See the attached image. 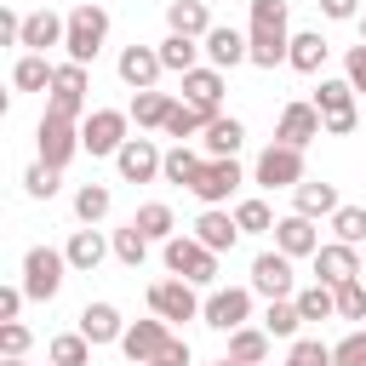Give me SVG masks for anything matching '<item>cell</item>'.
I'll list each match as a JSON object with an SVG mask.
<instances>
[{
	"label": "cell",
	"instance_id": "obj_32",
	"mask_svg": "<svg viewBox=\"0 0 366 366\" xmlns=\"http://www.w3.org/2000/svg\"><path fill=\"white\" fill-rule=\"evenodd\" d=\"M292 303H297V315H303V320H326V315H337V292H332V286H320V280H315V286H303Z\"/></svg>",
	"mask_w": 366,
	"mask_h": 366
},
{
	"label": "cell",
	"instance_id": "obj_7",
	"mask_svg": "<svg viewBox=\"0 0 366 366\" xmlns=\"http://www.w3.org/2000/svg\"><path fill=\"white\" fill-rule=\"evenodd\" d=\"M149 309H154L160 320H194L206 303L194 297L189 280H154V286H149Z\"/></svg>",
	"mask_w": 366,
	"mask_h": 366
},
{
	"label": "cell",
	"instance_id": "obj_37",
	"mask_svg": "<svg viewBox=\"0 0 366 366\" xmlns=\"http://www.w3.org/2000/svg\"><path fill=\"white\" fill-rule=\"evenodd\" d=\"M297 326H303V315H297V303H292V297L269 303V315H263V332H269V337H292Z\"/></svg>",
	"mask_w": 366,
	"mask_h": 366
},
{
	"label": "cell",
	"instance_id": "obj_30",
	"mask_svg": "<svg viewBox=\"0 0 366 366\" xmlns=\"http://www.w3.org/2000/svg\"><path fill=\"white\" fill-rule=\"evenodd\" d=\"M51 80H57V69H51L40 51H29V57L11 69V86H17V92H40V86H51Z\"/></svg>",
	"mask_w": 366,
	"mask_h": 366
},
{
	"label": "cell",
	"instance_id": "obj_10",
	"mask_svg": "<svg viewBox=\"0 0 366 366\" xmlns=\"http://www.w3.org/2000/svg\"><path fill=\"white\" fill-rule=\"evenodd\" d=\"M166 343H172V332H166V320H160V315H154V320L126 326V337H120V349H126V360H132V366L160 360V355H166Z\"/></svg>",
	"mask_w": 366,
	"mask_h": 366
},
{
	"label": "cell",
	"instance_id": "obj_6",
	"mask_svg": "<svg viewBox=\"0 0 366 366\" xmlns=\"http://www.w3.org/2000/svg\"><path fill=\"white\" fill-rule=\"evenodd\" d=\"M257 183H263V189H297V183H303V149L269 143V149L257 154Z\"/></svg>",
	"mask_w": 366,
	"mask_h": 366
},
{
	"label": "cell",
	"instance_id": "obj_40",
	"mask_svg": "<svg viewBox=\"0 0 366 366\" xmlns=\"http://www.w3.org/2000/svg\"><path fill=\"white\" fill-rule=\"evenodd\" d=\"M23 189H29L34 200H51V194H57V166H46V160H34V166L23 172Z\"/></svg>",
	"mask_w": 366,
	"mask_h": 366
},
{
	"label": "cell",
	"instance_id": "obj_42",
	"mask_svg": "<svg viewBox=\"0 0 366 366\" xmlns=\"http://www.w3.org/2000/svg\"><path fill=\"white\" fill-rule=\"evenodd\" d=\"M132 223H137V229H143L149 240H172V212H166L160 200H154V206H143V212H137Z\"/></svg>",
	"mask_w": 366,
	"mask_h": 366
},
{
	"label": "cell",
	"instance_id": "obj_54",
	"mask_svg": "<svg viewBox=\"0 0 366 366\" xmlns=\"http://www.w3.org/2000/svg\"><path fill=\"white\" fill-rule=\"evenodd\" d=\"M360 280H366V263H360Z\"/></svg>",
	"mask_w": 366,
	"mask_h": 366
},
{
	"label": "cell",
	"instance_id": "obj_29",
	"mask_svg": "<svg viewBox=\"0 0 366 366\" xmlns=\"http://www.w3.org/2000/svg\"><path fill=\"white\" fill-rule=\"evenodd\" d=\"M194 57H200V46H194L189 34H166V40H160V69L189 74V69H194Z\"/></svg>",
	"mask_w": 366,
	"mask_h": 366
},
{
	"label": "cell",
	"instance_id": "obj_52",
	"mask_svg": "<svg viewBox=\"0 0 366 366\" xmlns=\"http://www.w3.org/2000/svg\"><path fill=\"white\" fill-rule=\"evenodd\" d=\"M149 366H172V360H149Z\"/></svg>",
	"mask_w": 366,
	"mask_h": 366
},
{
	"label": "cell",
	"instance_id": "obj_27",
	"mask_svg": "<svg viewBox=\"0 0 366 366\" xmlns=\"http://www.w3.org/2000/svg\"><path fill=\"white\" fill-rule=\"evenodd\" d=\"M183 97L217 114V97H223V74H217V69H189V74H183Z\"/></svg>",
	"mask_w": 366,
	"mask_h": 366
},
{
	"label": "cell",
	"instance_id": "obj_33",
	"mask_svg": "<svg viewBox=\"0 0 366 366\" xmlns=\"http://www.w3.org/2000/svg\"><path fill=\"white\" fill-rule=\"evenodd\" d=\"M263 355H269V332H246V326L229 332V360L234 366H257Z\"/></svg>",
	"mask_w": 366,
	"mask_h": 366
},
{
	"label": "cell",
	"instance_id": "obj_51",
	"mask_svg": "<svg viewBox=\"0 0 366 366\" xmlns=\"http://www.w3.org/2000/svg\"><path fill=\"white\" fill-rule=\"evenodd\" d=\"M360 46H366V17H360Z\"/></svg>",
	"mask_w": 366,
	"mask_h": 366
},
{
	"label": "cell",
	"instance_id": "obj_25",
	"mask_svg": "<svg viewBox=\"0 0 366 366\" xmlns=\"http://www.w3.org/2000/svg\"><path fill=\"white\" fill-rule=\"evenodd\" d=\"M103 252H109V246H103V234H97V229H74V234H69V246H63L69 269H86V274L103 263Z\"/></svg>",
	"mask_w": 366,
	"mask_h": 366
},
{
	"label": "cell",
	"instance_id": "obj_16",
	"mask_svg": "<svg viewBox=\"0 0 366 366\" xmlns=\"http://www.w3.org/2000/svg\"><path fill=\"white\" fill-rule=\"evenodd\" d=\"M274 252H286V257H309V252H320L315 217H303V212L280 217V223H274Z\"/></svg>",
	"mask_w": 366,
	"mask_h": 366
},
{
	"label": "cell",
	"instance_id": "obj_45",
	"mask_svg": "<svg viewBox=\"0 0 366 366\" xmlns=\"http://www.w3.org/2000/svg\"><path fill=\"white\" fill-rule=\"evenodd\" d=\"M286 366H332V349H326V343H315V337H297V343H292V355H286Z\"/></svg>",
	"mask_w": 366,
	"mask_h": 366
},
{
	"label": "cell",
	"instance_id": "obj_11",
	"mask_svg": "<svg viewBox=\"0 0 366 366\" xmlns=\"http://www.w3.org/2000/svg\"><path fill=\"white\" fill-rule=\"evenodd\" d=\"M315 280L320 286H349V280H360V257H355V246H343V240H332V246H320L315 252Z\"/></svg>",
	"mask_w": 366,
	"mask_h": 366
},
{
	"label": "cell",
	"instance_id": "obj_43",
	"mask_svg": "<svg viewBox=\"0 0 366 366\" xmlns=\"http://www.w3.org/2000/svg\"><path fill=\"white\" fill-rule=\"evenodd\" d=\"M143 252H149V234H143L137 223H126V229L114 234V257H120V263H143Z\"/></svg>",
	"mask_w": 366,
	"mask_h": 366
},
{
	"label": "cell",
	"instance_id": "obj_9",
	"mask_svg": "<svg viewBox=\"0 0 366 366\" xmlns=\"http://www.w3.org/2000/svg\"><path fill=\"white\" fill-rule=\"evenodd\" d=\"M34 143H40V160L46 166H69V154L80 149V132H74V120H57V114H40V132H34Z\"/></svg>",
	"mask_w": 366,
	"mask_h": 366
},
{
	"label": "cell",
	"instance_id": "obj_23",
	"mask_svg": "<svg viewBox=\"0 0 366 366\" xmlns=\"http://www.w3.org/2000/svg\"><path fill=\"white\" fill-rule=\"evenodd\" d=\"M166 23H172V34H189V40L212 34V17H206L200 0H172V6H166Z\"/></svg>",
	"mask_w": 366,
	"mask_h": 366
},
{
	"label": "cell",
	"instance_id": "obj_18",
	"mask_svg": "<svg viewBox=\"0 0 366 366\" xmlns=\"http://www.w3.org/2000/svg\"><path fill=\"white\" fill-rule=\"evenodd\" d=\"M120 80H126L132 92H154V80H160V51L126 46V51H120Z\"/></svg>",
	"mask_w": 366,
	"mask_h": 366
},
{
	"label": "cell",
	"instance_id": "obj_5",
	"mask_svg": "<svg viewBox=\"0 0 366 366\" xmlns=\"http://www.w3.org/2000/svg\"><path fill=\"white\" fill-rule=\"evenodd\" d=\"M315 109H320V120H326L332 137H349V132H355V86H349V80H320Z\"/></svg>",
	"mask_w": 366,
	"mask_h": 366
},
{
	"label": "cell",
	"instance_id": "obj_55",
	"mask_svg": "<svg viewBox=\"0 0 366 366\" xmlns=\"http://www.w3.org/2000/svg\"><path fill=\"white\" fill-rule=\"evenodd\" d=\"M217 366H234V360H217Z\"/></svg>",
	"mask_w": 366,
	"mask_h": 366
},
{
	"label": "cell",
	"instance_id": "obj_17",
	"mask_svg": "<svg viewBox=\"0 0 366 366\" xmlns=\"http://www.w3.org/2000/svg\"><path fill=\"white\" fill-rule=\"evenodd\" d=\"M234 189H240V166H234V160H206V166H200V177H194V194H200L206 206L229 200Z\"/></svg>",
	"mask_w": 366,
	"mask_h": 366
},
{
	"label": "cell",
	"instance_id": "obj_1",
	"mask_svg": "<svg viewBox=\"0 0 366 366\" xmlns=\"http://www.w3.org/2000/svg\"><path fill=\"white\" fill-rule=\"evenodd\" d=\"M246 46H252V63H257V69L286 63V51H292L286 0H252V34H246Z\"/></svg>",
	"mask_w": 366,
	"mask_h": 366
},
{
	"label": "cell",
	"instance_id": "obj_26",
	"mask_svg": "<svg viewBox=\"0 0 366 366\" xmlns=\"http://www.w3.org/2000/svg\"><path fill=\"white\" fill-rule=\"evenodd\" d=\"M326 40H320V29H309V34H292V51H286V63L297 69V74H315L320 63H326Z\"/></svg>",
	"mask_w": 366,
	"mask_h": 366
},
{
	"label": "cell",
	"instance_id": "obj_2",
	"mask_svg": "<svg viewBox=\"0 0 366 366\" xmlns=\"http://www.w3.org/2000/svg\"><path fill=\"white\" fill-rule=\"evenodd\" d=\"M103 34H109V11H103V6H74V11H69V40H63V46H69V63L86 69V63L103 51Z\"/></svg>",
	"mask_w": 366,
	"mask_h": 366
},
{
	"label": "cell",
	"instance_id": "obj_41",
	"mask_svg": "<svg viewBox=\"0 0 366 366\" xmlns=\"http://www.w3.org/2000/svg\"><path fill=\"white\" fill-rule=\"evenodd\" d=\"M74 212H80V223H97V217L109 212V189H103V183H86V189L74 194Z\"/></svg>",
	"mask_w": 366,
	"mask_h": 366
},
{
	"label": "cell",
	"instance_id": "obj_13",
	"mask_svg": "<svg viewBox=\"0 0 366 366\" xmlns=\"http://www.w3.org/2000/svg\"><path fill=\"white\" fill-rule=\"evenodd\" d=\"M252 292H263L269 303L292 297V257H286V252H263V257L252 263Z\"/></svg>",
	"mask_w": 366,
	"mask_h": 366
},
{
	"label": "cell",
	"instance_id": "obj_21",
	"mask_svg": "<svg viewBox=\"0 0 366 366\" xmlns=\"http://www.w3.org/2000/svg\"><path fill=\"white\" fill-rule=\"evenodd\" d=\"M57 40H69V17H57V11L23 17V46H29V51H46V46H57Z\"/></svg>",
	"mask_w": 366,
	"mask_h": 366
},
{
	"label": "cell",
	"instance_id": "obj_20",
	"mask_svg": "<svg viewBox=\"0 0 366 366\" xmlns=\"http://www.w3.org/2000/svg\"><path fill=\"white\" fill-rule=\"evenodd\" d=\"M80 337H86V343H120L126 326H120V315H114L109 303H86V309H80Z\"/></svg>",
	"mask_w": 366,
	"mask_h": 366
},
{
	"label": "cell",
	"instance_id": "obj_19",
	"mask_svg": "<svg viewBox=\"0 0 366 366\" xmlns=\"http://www.w3.org/2000/svg\"><path fill=\"white\" fill-rule=\"evenodd\" d=\"M234 234H240V223H234L229 212H217V206H206V212H200V223H194V240H200L206 252H229V246H234Z\"/></svg>",
	"mask_w": 366,
	"mask_h": 366
},
{
	"label": "cell",
	"instance_id": "obj_31",
	"mask_svg": "<svg viewBox=\"0 0 366 366\" xmlns=\"http://www.w3.org/2000/svg\"><path fill=\"white\" fill-rule=\"evenodd\" d=\"M200 166H206V160H200L194 149H183V143H177V149L166 154V166H160V177H166V183H183V189H194V177H200Z\"/></svg>",
	"mask_w": 366,
	"mask_h": 366
},
{
	"label": "cell",
	"instance_id": "obj_39",
	"mask_svg": "<svg viewBox=\"0 0 366 366\" xmlns=\"http://www.w3.org/2000/svg\"><path fill=\"white\" fill-rule=\"evenodd\" d=\"M234 223H240V234H269V229H274V217H269L263 200H240V206H234Z\"/></svg>",
	"mask_w": 366,
	"mask_h": 366
},
{
	"label": "cell",
	"instance_id": "obj_35",
	"mask_svg": "<svg viewBox=\"0 0 366 366\" xmlns=\"http://www.w3.org/2000/svg\"><path fill=\"white\" fill-rule=\"evenodd\" d=\"M297 212H303V217L337 212V189H332V183H297Z\"/></svg>",
	"mask_w": 366,
	"mask_h": 366
},
{
	"label": "cell",
	"instance_id": "obj_50",
	"mask_svg": "<svg viewBox=\"0 0 366 366\" xmlns=\"http://www.w3.org/2000/svg\"><path fill=\"white\" fill-rule=\"evenodd\" d=\"M320 11L343 23V17H355V11H360V0H320Z\"/></svg>",
	"mask_w": 366,
	"mask_h": 366
},
{
	"label": "cell",
	"instance_id": "obj_4",
	"mask_svg": "<svg viewBox=\"0 0 366 366\" xmlns=\"http://www.w3.org/2000/svg\"><path fill=\"white\" fill-rule=\"evenodd\" d=\"M166 269L177 274V280H189V286H206V280H217V252H206L200 240H166Z\"/></svg>",
	"mask_w": 366,
	"mask_h": 366
},
{
	"label": "cell",
	"instance_id": "obj_48",
	"mask_svg": "<svg viewBox=\"0 0 366 366\" xmlns=\"http://www.w3.org/2000/svg\"><path fill=\"white\" fill-rule=\"evenodd\" d=\"M343 80H349L355 92H366V46H349V57H343Z\"/></svg>",
	"mask_w": 366,
	"mask_h": 366
},
{
	"label": "cell",
	"instance_id": "obj_8",
	"mask_svg": "<svg viewBox=\"0 0 366 366\" xmlns=\"http://www.w3.org/2000/svg\"><path fill=\"white\" fill-rule=\"evenodd\" d=\"M80 149H92V154H120V149H126V114H120V109H97V114L80 126Z\"/></svg>",
	"mask_w": 366,
	"mask_h": 366
},
{
	"label": "cell",
	"instance_id": "obj_44",
	"mask_svg": "<svg viewBox=\"0 0 366 366\" xmlns=\"http://www.w3.org/2000/svg\"><path fill=\"white\" fill-rule=\"evenodd\" d=\"M337 315H343V320H366V280L337 286Z\"/></svg>",
	"mask_w": 366,
	"mask_h": 366
},
{
	"label": "cell",
	"instance_id": "obj_38",
	"mask_svg": "<svg viewBox=\"0 0 366 366\" xmlns=\"http://www.w3.org/2000/svg\"><path fill=\"white\" fill-rule=\"evenodd\" d=\"M332 229H337L343 246H360V240H366V212H360V206H337V212H332Z\"/></svg>",
	"mask_w": 366,
	"mask_h": 366
},
{
	"label": "cell",
	"instance_id": "obj_22",
	"mask_svg": "<svg viewBox=\"0 0 366 366\" xmlns=\"http://www.w3.org/2000/svg\"><path fill=\"white\" fill-rule=\"evenodd\" d=\"M206 57H212V69H234V63L252 57V46H246V34H234V29H212V34H206Z\"/></svg>",
	"mask_w": 366,
	"mask_h": 366
},
{
	"label": "cell",
	"instance_id": "obj_14",
	"mask_svg": "<svg viewBox=\"0 0 366 366\" xmlns=\"http://www.w3.org/2000/svg\"><path fill=\"white\" fill-rule=\"evenodd\" d=\"M114 166H120V177H126V183H149V177L166 166V154H160L149 137H126V149L114 154Z\"/></svg>",
	"mask_w": 366,
	"mask_h": 366
},
{
	"label": "cell",
	"instance_id": "obj_36",
	"mask_svg": "<svg viewBox=\"0 0 366 366\" xmlns=\"http://www.w3.org/2000/svg\"><path fill=\"white\" fill-rule=\"evenodd\" d=\"M51 366H92V343H86L80 332L51 337Z\"/></svg>",
	"mask_w": 366,
	"mask_h": 366
},
{
	"label": "cell",
	"instance_id": "obj_15",
	"mask_svg": "<svg viewBox=\"0 0 366 366\" xmlns=\"http://www.w3.org/2000/svg\"><path fill=\"white\" fill-rule=\"evenodd\" d=\"M320 132H326V120H320L315 103H286V109H280V143L303 149V143H315Z\"/></svg>",
	"mask_w": 366,
	"mask_h": 366
},
{
	"label": "cell",
	"instance_id": "obj_46",
	"mask_svg": "<svg viewBox=\"0 0 366 366\" xmlns=\"http://www.w3.org/2000/svg\"><path fill=\"white\" fill-rule=\"evenodd\" d=\"M332 366H366V332H349V337L332 349Z\"/></svg>",
	"mask_w": 366,
	"mask_h": 366
},
{
	"label": "cell",
	"instance_id": "obj_12",
	"mask_svg": "<svg viewBox=\"0 0 366 366\" xmlns=\"http://www.w3.org/2000/svg\"><path fill=\"white\" fill-rule=\"evenodd\" d=\"M206 326H217V332H240V320L252 315V292L246 286H223V292H212L206 297Z\"/></svg>",
	"mask_w": 366,
	"mask_h": 366
},
{
	"label": "cell",
	"instance_id": "obj_53",
	"mask_svg": "<svg viewBox=\"0 0 366 366\" xmlns=\"http://www.w3.org/2000/svg\"><path fill=\"white\" fill-rule=\"evenodd\" d=\"M6 366H23V360H6Z\"/></svg>",
	"mask_w": 366,
	"mask_h": 366
},
{
	"label": "cell",
	"instance_id": "obj_34",
	"mask_svg": "<svg viewBox=\"0 0 366 366\" xmlns=\"http://www.w3.org/2000/svg\"><path fill=\"white\" fill-rule=\"evenodd\" d=\"M132 120L137 126H166L172 120V97L166 92H137L132 97Z\"/></svg>",
	"mask_w": 366,
	"mask_h": 366
},
{
	"label": "cell",
	"instance_id": "obj_28",
	"mask_svg": "<svg viewBox=\"0 0 366 366\" xmlns=\"http://www.w3.org/2000/svg\"><path fill=\"white\" fill-rule=\"evenodd\" d=\"M217 114L212 109H200V103H172V120H166V137H194V132H206Z\"/></svg>",
	"mask_w": 366,
	"mask_h": 366
},
{
	"label": "cell",
	"instance_id": "obj_24",
	"mask_svg": "<svg viewBox=\"0 0 366 366\" xmlns=\"http://www.w3.org/2000/svg\"><path fill=\"white\" fill-rule=\"evenodd\" d=\"M240 143H246V126H240L234 114H229V120L217 114V120L206 126V154H212V160H234V149H240Z\"/></svg>",
	"mask_w": 366,
	"mask_h": 366
},
{
	"label": "cell",
	"instance_id": "obj_47",
	"mask_svg": "<svg viewBox=\"0 0 366 366\" xmlns=\"http://www.w3.org/2000/svg\"><path fill=\"white\" fill-rule=\"evenodd\" d=\"M0 349H6V360H23V349H29V326L6 320V326H0Z\"/></svg>",
	"mask_w": 366,
	"mask_h": 366
},
{
	"label": "cell",
	"instance_id": "obj_3",
	"mask_svg": "<svg viewBox=\"0 0 366 366\" xmlns=\"http://www.w3.org/2000/svg\"><path fill=\"white\" fill-rule=\"evenodd\" d=\"M63 269H69L63 252H51V246H29V257H23V292H29L34 303H51L57 286H63Z\"/></svg>",
	"mask_w": 366,
	"mask_h": 366
},
{
	"label": "cell",
	"instance_id": "obj_49",
	"mask_svg": "<svg viewBox=\"0 0 366 366\" xmlns=\"http://www.w3.org/2000/svg\"><path fill=\"white\" fill-rule=\"evenodd\" d=\"M23 297H29L23 286H6V292H0V320H17V309H23Z\"/></svg>",
	"mask_w": 366,
	"mask_h": 366
}]
</instances>
